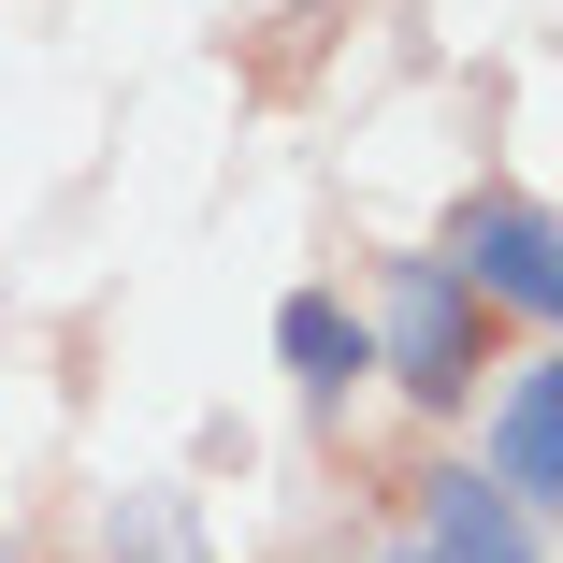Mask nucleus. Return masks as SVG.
<instances>
[{
	"mask_svg": "<svg viewBox=\"0 0 563 563\" xmlns=\"http://www.w3.org/2000/svg\"><path fill=\"white\" fill-rule=\"evenodd\" d=\"M101 563H217V549H202V506L174 477H145V492L101 506Z\"/></svg>",
	"mask_w": 563,
	"mask_h": 563,
	"instance_id": "423d86ee",
	"label": "nucleus"
},
{
	"mask_svg": "<svg viewBox=\"0 0 563 563\" xmlns=\"http://www.w3.org/2000/svg\"><path fill=\"white\" fill-rule=\"evenodd\" d=\"M520 520H549V492H563V362H506L492 376V463H477Z\"/></svg>",
	"mask_w": 563,
	"mask_h": 563,
	"instance_id": "7ed1b4c3",
	"label": "nucleus"
},
{
	"mask_svg": "<svg viewBox=\"0 0 563 563\" xmlns=\"http://www.w3.org/2000/svg\"><path fill=\"white\" fill-rule=\"evenodd\" d=\"M275 362H289V390L332 419V405L376 376V332H362V303H347V289H289V303H275Z\"/></svg>",
	"mask_w": 563,
	"mask_h": 563,
	"instance_id": "39448f33",
	"label": "nucleus"
},
{
	"mask_svg": "<svg viewBox=\"0 0 563 563\" xmlns=\"http://www.w3.org/2000/svg\"><path fill=\"white\" fill-rule=\"evenodd\" d=\"M448 275L477 289V318H520V332H563V232L534 188H477L448 217Z\"/></svg>",
	"mask_w": 563,
	"mask_h": 563,
	"instance_id": "f03ea898",
	"label": "nucleus"
},
{
	"mask_svg": "<svg viewBox=\"0 0 563 563\" xmlns=\"http://www.w3.org/2000/svg\"><path fill=\"white\" fill-rule=\"evenodd\" d=\"M405 563H549V520H520L477 463H448L433 492H419V549Z\"/></svg>",
	"mask_w": 563,
	"mask_h": 563,
	"instance_id": "20e7f679",
	"label": "nucleus"
},
{
	"mask_svg": "<svg viewBox=\"0 0 563 563\" xmlns=\"http://www.w3.org/2000/svg\"><path fill=\"white\" fill-rule=\"evenodd\" d=\"M362 332H376V376L405 405H433V419H463L492 390V318H477V289L448 261H390L376 303H362Z\"/></svg>",
	"mask_w": 563,
	"mask_h": 563,
	"instance_id": "f257e3e1",
	"label": "nucleus"
},
{
	"mask_svg": "<svg viewBox=\"0 0 563 563\" xmlns=\"http://www.w3.org/2000/svg\"><path fill=\"white\" fill-rule=\"evenodd\" d=\"M0 563H15V549H0Z\"/></svg>",
	"mask_w": 563,
	"mask_h": 563,
	"instance_id": "0eeeda50",
	"label": "nucleus"
}]
</instances>
